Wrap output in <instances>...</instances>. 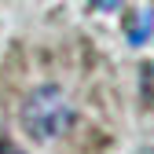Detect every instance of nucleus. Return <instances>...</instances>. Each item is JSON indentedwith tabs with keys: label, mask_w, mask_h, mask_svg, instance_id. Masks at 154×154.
I'll return each mask as SVG.
<instances>
[{
	"label": "nucleus",
	"mask_w": 154,
	"mask_h": 154,
	"mask_svg": "<svg viewBox=\"0 0 154 154\" xmlns=\"http://www.w3.org/2000/svg\"><path fill=\"white\" fill-rule=\"evenodd\" d=\"M0 154H26V150H22V147H15V143H8V140H4V143H0Z\"/></svg>",
	"instance_id": "5"
},
{
	"label": "nucleus",
	"mask_w": 154,
	"mask_h": 154,
	"mask_svg": "<svg viewBox=\"0 0 154 154\" xmlns=\"http://www.w3.org/2000/svg\"><path fill=\"white\" fill-rule=\"evenodd\" d=\"M22 125L37 143H48L73 125V106L66 103V92L59 85H41L22 103Z\"/></svg>",
	"instance_id": "1"
},
{
	"label": "nucleus",
	"mask_w": 154,
	"mask_h": 154,
	"mask_svg": "<svg viewBox=\"0 0 154 154\" xmlns=\"http://www.w3.org/2000/svg\"><path fill=\"white\" fill-rule=\"evenodd\" d=\"M140 92H143V103L154 106V63L140 66Z\"/></svg>",
	"instance_id": "3"
},
{
	"label": "nucleus",
	"mask_w": 154,
	"mask_h": 154,
	"mask_svg": "<svg viewBox=\"0 0 154 154\" xmlns=\"http://www.w3.org/2000/svg\"><path fill=\"white\" fill-rule=\"evenodd\" d=\"M125 37H128L132 48L147 44L150 37H154V8H140V11H132V15L125 18Z\"/></svg>",
	"instance_id": "2"
},
{
	"label": "nucleus",
	"mask_w": 154,
	"mask_h": 154,
	"mask_svg": "<svg viewBox=\"0 0 154 154\" xmlns=\"http://www.w3.org/2000/svg\"><path fill=\"white\" fill-rule=\"evenodd\" d=\"M88 4H92L95 11H106V15H110V11H118V8L125 4V0H88Z\"/></svg>",
	"instance_id": "4"
}]
</instances>
